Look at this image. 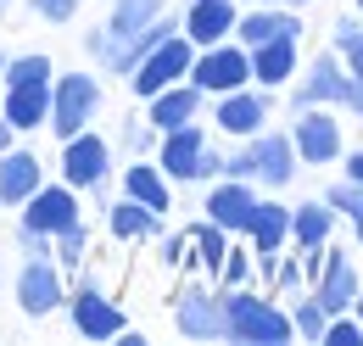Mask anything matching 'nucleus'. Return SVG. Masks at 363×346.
Listing matches in <instances>:
<instances>
[{"label":"nucleus","instance_id":"obj_36","mask_svg":"<svg viewBox=\"0 0 363 346\" xmlns=\"http://www.w3.org/2000/svg\"><path fill=\"white\" fill-rule=\"evenodd\" d=\"M184 252H190V235H168V240L157 246V257H162V268H179V262H190Z\"/></svg>","mask_w":363,"mask_h":346},{"label":"nucleus","instance_id":"obj_19","mask_svg":"<svg viewBox=\"0 0 363 346\" xmlns=\"http://www.w3.org/2000/svg\"><path fill=\"white\" fill-rule=\"evenodd\" d=\"M302 34V17H296V6L291 11H274V6H252V11H240L235 17V34L229 40H240L246 50L263 40H296Z\"/></svg>","mask_w":363,"mask_h":346},{"label":"nucleus","instance_id":"obj_21","mask_svg":"<svg viewBox=\"0 0 363 346\" xmlns=\"http://www.w3.org/2000/svg\"><path fill=\"white\" fill-rule=\"evenodd\" d=\"M201 151H207V134H201V123L168 129V134H162V145H157V168L168 173V179H196Z\"/></svg>","mask_w":363,"mask_h":346},{"label":"nucleus","instance_id":"obj_8","mask_svg":"<svg viewBox=\"0 0 363 346\" xmlns=\"http://www.w3.org/2000/svg\"><path fill=\"white\" fill-rule=\"evenodd\" d=\"M291 145H296V162L324 168V162L341 157V123H335L324 106H302V112H296V129H291Z\"/></svg>","mask_w":363,"mask_h":346},{"label":"nucleus","instance_id":"obj_22","mask_svg":"<svg viewBox=\"0 0 363 346\" xmlns=\"http://www.w3.org/2000/svg\"><path fill=\"white\" fill-rule=\"evenodd\" d=\"M0 118H6L17 134L45 129V118H50V84H6V95H0Z\"/></svg>","mask_w":363,"mask_h":346},{"label":"nucleus","instance_id":"obj_44","mask_svg":"<svg viewBox=\"0 0 363 346\" xmlns=\"http://www.w3.org/2000/svg\"><path fill=\"white\" fill-rule=\"evenodd\" d=\"M11 140H17V129H11L6 118H0V151H11Z\"/></svg>","mask_w":363,"mask_h":346},{"label":"nucleus","instance_id":"obj_42","mask_svg":"<svg viewBox=\"0 0 363 346\" xmlns=\"http://www.w3.org/2000/svg\"><path fill=\"white\" fill-rule=\"evenodd\" d=\"M341 56H347V73H363V34H358V40H352V45H347Z\"/></svg>","mask_w":363,"mask_h":346},{"label":"nucleus","instance_id":"obj_14","mask_svg":"<svg viewBox=\"0 0 363 346\" xmlns=\"http://www.w3.org/2000/svg\"><path fill=\"white\" fill-rule=\"evenodd\" d=\"M213 123L224 134H235V140H252V134L269 123V95L252 84L229 89V95H218V112H213Z\"/></svg>","mask_w":363,"mask_h":346},{"label":"nucleus","instance_id":"obj_20","mask_svg":"<svg viewBox=\"0 0 363 346\" xmlns=\"http://www.w3.org/2000/svg\"><path fill=\"white\" fill-rule=\"evenodd\" d=\"M40 184H45V168L34 151H17V145L0 151V207H23Z\"/></svg>","mask_w":363,"mask_h":346},{"label":"nucleus","instance_id":"obj_39","mask_svg":"<svg viewBox=\"0 0 363 346\" xmlns=\"http://www.w3.org/2000/svg\"><path fill=\"white\" fill-rule=\"evenodd\" d=\"M358 34H363V23H352V17H341V23H335V34H330V45H335V56H341L347 45L358 40Z\"/></svg>","mask_w":363,"mask_h":346},{"label":"nucleus","instance_id":"obj_10","mask_svg":"<svg viewBox=\"0 0 363 346\" xmlns=\"http://www.w3.org/2000/svg\"><path fill=\"white\" fill-rule=\"evenodd\" d=\"M174 324L190 341H224V296L207 285H184L174 302Z\"/></svg>","mask_w":363,"mask_h":346},{"label":"nucleus","instance_id":"obj_32","mask_svg":"<svg viewBox=\"0 0 363 346\" xmlns=\"http://www.w3.org/2000/svg\"><path fill=\"white\" fill-rule=\"evenodd\" d=\"M330 207H335V218L347 213L352 218V235L363 240V184H352V179H341V184H330V196H324Z\"/></svg>","mask_w":363,"mask_h":346},{"label":"nucleus","instance_id":"obj_5","mask_svg":"<svg viewBox=\"0 0 363 346\" xmlns=\"http://www.w3.org/2000/svg\"><path fill=\"white\" fill-rule=\"evenodd\" d=\"M190 56H196V45L184 40V34H168L162 45H151L135 67H129V89L145 101V95H157V89L179 84L184 73H190Z\"/></svg>","mask_w":363,"mask_h":346},{"label":"nucleus","instance_id":"obj_50","mask_svg":"<svg viewBox=\"0 0 363 346\" xmlns=\"http://www.w3.org/2000/svg\"><path fill=\"white\" fill-rule=\"evenodd\" d=\"M0 6H6V0H0Z\"/></svg>","mask_w":363,"mask_h":346},{"label":"nucleus","instance_id":"obj_7","mask_svg":"<svg viewBox=\"0 0 363 346\" xmlns=\"http://www.w3.org/2000/svg\"><path fill=\"white\" fill-rule=\"evenodd\" d=\"M67 318H73V330L84 335V341H118L129 324H123V307L112 302L101 285H79L73 296H67Z\"/></svg>","mask_w":363,"mask_h":346},{"label":"nucleus","instance_id":"obj_33","mask_svg":"<svg viewBox=\"0 0 363 346\" xmlns=\"http://www.w3.org/2000/svg\"><path fill=\"white\" fill-rule=\"evenodd\" d=\"M252 268H257V257H252L246 246H229V252H224V262H218V274H213V279H218L224 291H235V285H252Z\"/></svg>","mask_w":363,"mask_h":346},{"label":"nucleus","instance_id":"obj_47","mask_svg":"<svg viewBox=\"0 0 363 346\" xmlns=\"http://www.w3.org/2000/svg\"><path fill=\"white\" fill-rule=\"evenodd\" d=\"M252 6H274V0H252Z\"/></svg>","mask_w":363,"mask_h":346},{"label":"nucleus","instance_id":"obj_13","mask_svg":"<svg viewBox=\"0 0 363 346\" xmlns=\"http://www.w3.org/2000/svg\"><path fill=\"white\" fill-rule=\"evenodd\" d=\"M363 285H358V262L347 257V252H330L324 246V262H318V274H313V296L318 307L335 318V313H352V296H358Z\"/></svg>","mask_w":363,"mask_h":346},{"label":"nucleus","instance_id":"obj_29","mask_svg":"<svg viewBox=\"0 0 363 346\" xmlns=\"http://www.w3.org/2000/svg\"><path fill=\"white\" fill-rule=\"evenodd\" d=\"M0 79H6V84H50L56 67H50V56L34 50V56H11V62L0 67Z\"/></svg>","mask_w":363,"mask_h":346},{"label":"nucleus","instance_id":"obj_9","mask_svg":"<svg viewBox=\"0 0 363 346\" xmlns=\"http://www.w3.org/2000/svg\"><path fill=\"white\" fill-rule=\"evenodd\" d=\"M62 302H67V285H62L56 257H28L23 274H17V307H23L28 318H45V313H56Z\"/></svg>","mask_w":363,"mask_h":346},{"label":"nucleus","instance_id":"obj_37","mask_svg":"<svg viewBox=\"0 0 363 346\" xmlns=\"http://www.w3.org/2000/svg\"><path fill=\"white\" fill-rule=\"evenodd\" d=\"M28 6H34L45 23H67V17L79 11V0H28Z\"/></svg>","mask_w":363,"mask_h":346},{"label":"nucleus","instance_id":"obj_4","mask_svg":"<svg viewBox=\"0 0 363 346\" xmlns=\"http://www.w3.org/2000/svg\"><path fill=\"white\" fill-rule=\"evenodd\" d=\"M184 79L201 89V95H229V89L252 84V56H246L240 40H218V45H207V50L190 56V73Z\"/></svg>","mask_w":363,"mask_h":346},{"label":"nucleus","instance_id":"obj_6","mask_svg":"<svg viewBox=\"0 0 363 346\" xmlns=\"http://www.w3.org/2000/svg\"><path fill=\"white\" fill-rule=\"evenodd\" d=\"M106 173H112V145H106L101 134L79 129V134L62 140V184H73V190H101Z\"/></svg>","mask_w":363,"mask_h":346},{"label":"nucleus","instance_id":"obj_16","mask_svg":"<svg viewBox=\"0 0 363 346\" xmlns=\"http://www.w3.org/2000/svg\"><path fill=\"white\" fill-rule=\"evenodd\" d=\"M341 95H347V67H341L335 50H324V56H313L302 89L291 95V112H302V106H341Z\"/></svg>","mask_w":363,"mask_h":346},{"label":"nucleus","instance_id":"obj_41","mask_svg":"<svg viewBox=\"0 0 363 346\" xmlns=\"http://www.w3.org/2000/svg\"><path fill=\"white\" fill-rule=\"evenodd\" d=\"M341 106H352L363 118V73H347V95H341Z\"/></svg>","mask_w":363,"mask_h":346},{"label":"nucleus","instance_id":"obj_34","mask_svg":"<svg viewBox=\"0 0 363 346\" xmlns=\"http://www.w3.org/2000/svg\"><path fill=\"white\" fill-rule=\"evenodd\" d=\"M269 279H274V296L279 302H291V296H302V285H308V274H302V257H274V268H269Z\"/></svg>","mask_w":363,"mask_h":346},{"label":"nucleus","instance_id":"obj_38","mask_svg":"<svg viewBox=\"0 0 363 346\" xmlns=\"http://www.w3.org/2000/svg\"><path fill=\"white\" fill-rule=\"evenodd\" d=\"M17 240H23L28 257H50V235H40V229H23V223H17Z\"/></svg>","mask_w":363,"mask_h":346},{"label":"nucleus","instance_id":"obj_30","mask_svg":"<svg viewBox=\"0 0 363 346\" xmlns=\"http://www.w3.org/2000/svg\"><path fill=\"white\" fill-rule=\"evenodd\" d=\"M324 324H330V313L318 307V296H291V330H296L302 341H318Z\"/></svg>","mask_w":363,"mask_h":346},{"label":"nucleus","instance_id":"obj_46","mask_svg":"<svg viewBox=\"0 0 363 346\" xmlns=\"http://www.w3.org/2000/svg\"><path fill=\"white\" fill-rule=\"evenodd\" d=\"M285 6H313V0H285Z\"/></svg>","mask_w":363,"mask_h":346},{"label":"nucleus","instance_id":"obj_40","mask_svg":"<svg viewBox=\"0 0 363 346\" xmlns=\"http://www.w3.org/2000/svg\"><path fill=\"white\" fill-rule=\"evenodd\" d=\"M196 179H224V157H218L213 145L201 151V162H196Z\"/></svg>","mask_w":363,"mask_h":346},{"label":"nucleus","instance_id":"obj_26","mask_svg":"<svg viewBox=\"0 0 363 346\" xmlns=\"http://www.w3.org/2000/svg\"><path fill=\"white\" fill-rule=\"evenodd\" d=\"M330 229H335V207H330V201H302V207H291V240H296V252L330 246Z\"/></svg>","mask_w":363,"mask_h":346},{"label":"nucleus","instance_id":"obj_49","mask_svg":"<svg viewBox=\"0 0 363 346\" xmlns=\"http://www.w3.org/2000/svg\"><path fill=\"white\" fill-rule=\"evenodd\" d=\"M352 6H358V11H363V0H352Z\"/></svg>","mask_w":363,"mask_h":346},{"label":"nucleus","instance_id":"obj_1","mask_svg":"<svg viewBox=\"0 0 363 346\" xmlns=\"http://www.w3.org/2000/svg\"><path fill=\"white\" fill-rule=\"evenodd\" d=\"M224 296V341L240 346H285L296 330H291V313L279 307V296H263L252 285H235V291H218Z\"/></svg>","mask_w":363,"mask_h":346},{"label":"nucleus","instance_id":"obj_18","mask_svg":"<svg viewBox=\"0 0 363 346\" xmlns=\"http://www.w3.org/2000/svg\"><path fill=\"white\" fill-rule=\"evenodd\" d=\"M257 207V190H252V179H218L213 190H207V218L229 229V235H246V218Z\"/></svg>","mask_w":363,"mask_h":346},{"label":"nucleus","instance_id":"obj_43","mask_svg":"<svg viewBox=\"0 0 363 346\" xmlns=\"http://www.w3.org/2000/svg\"><path fill=\"white\" fill-rule=\"evenodd\" d=\"M347 179H352V184H363V151H352V157H347Z\"/></svg>","mask_w":363,"mask_h":346},{"label":"nucleus","instance_id":"obj_51","mask_svg":"<svg viewBox=\"0 0 363 346\" xmlns=\"http://www.w3.org/2000/svg\"><path fill=\"white\" fill-rule=\"evenodd\" d=\"M0 279H6V274H0Z\"/></svg>","mask_w":363,"mask_h":346},{"label":"nucleus","instance_id":"obj_2","mask_svg":"<svg viewBox=\"0 0 363 346\" xmlns=\"http://www.w3.org/2000/svg\"><path fill=\"white\" fill-rule=\"evenodd\" d=\"M95 112H101V79H95V73H62V79H50V118H45V129H56V140L90 129Z\"/></svg>","mask_w":363,"mask_h":346},{"label":"nucleus","instance_id":"obj_48","mask_svg":"<svg viewBox=\"0 0 363 346\" xmlns=\"http://www.w3.org/2000/svg\"><path fill=\"white\" fill-rule=\"evenodd\" d=\"M0 67H6V50H0Z\"/></svg>","mask_w":363,"mask_h":346},{"label":"nucleus","instance_id":"obj_45","mask_svg":"<svg viewBox=\"0 0 363 346\" xmlns=\"http://www.w3.org/2000/svg\"><path fill=\"white\" fill-rule=\"evenodd\" d=\"M352 313H358V324H363V291H358V296H352Z\"/></svg>","mask_w":363,"mask_h":346},{"label":"nucleus","instance_id":"obj_17","mask_svg":"<svg viewBox=\"0 0 363 346\" xmlns=\"http://www.w3.org/2000/svg\"><path fill=\"white\" fill-rule=\"evenodd\" d=\"M145 106H151V118H145V123H151L157 134H168V129H184V123H196V118H201V89L190 84V79H179V84L145 95Z\"/></svg>","mask_w":363,"mask_h":346},{"label":"nucleus","instance_id":"obj_35","mask_svg":"<svg viewBox=\"0 0 363 346\" xmlns=\"http://www.w3.org/2000/svg\"><path fill=\"white\" fill-rule=\"evenodd\" d=\"M318 341H324V346H363V324H358V318H347V313H335V318L324 324Z\"/></svg>","mask_w":363,"mask_h":346},{"label":"nucleus","instance_id":"obj_3","mask_svg":"<svg viewBox=\"0 0 363 346\" xmlns=\"http://www.w3.org/2000/svg\"><path fill=\"white\" fill-rule=\"evenodd\" d=\"M162 6L168 0H112V17H106V28H95L90 40V56L95 62H106V73H118V62H123V45L135 40L145 23H157L162 17Z\"/></svg>","mask_w":363,"mask_h":346},{"label":"nucleus","instance_id":"obj_12","mask_svg":"<svg viewBox=\"0 0 363 346\" xmlns=\"http://www.w3.org/2000/svg\"><path fill=\"white\" fill-rule=\"evenodd\" d=\"M246 162H252V184H291V173H296V145H291V134H269L257 129L246 140Z\"/></svg>","mask_w":363,"mask_h":346},{"label":"nucleus","instance_id":"obj_31","mask_svg":"<svg viewBox=\"0 0 363 346\" xmlns=\"http://www.w3.org/2000/svg\"><path fill=\"white\" fill-rule=\"evenodd\" d=\"M90 252V229H84V218L73 223V229H62V235H50V257H62V268H79Z\"/></svg>","mask_w":363,"mask_h":346},{"label":"nucleus","instance_id":"obj_27","mask_svg":"<svg viewBox=\"0 0 363 346\" xmlns=\"http://www.w3.org/2000/svg\"><path fill=\"white\" fill-rule=\"evenodd\" d=\"M123 196L145 201L151 213H174V190H168V173L157 168V162H135V168H123Z\"/></svg>","mask_w":363,"mask_h":346},{"label":"nucleus","instance_id":"obj_23","mask_svg":"<svg viewBox=\"0 0 363 346\" xmlns=\"http://www.w3.org/2000/svg\"><path fill=\"white\" fill-rule=\"evenodd\" d=\"M246 56H252V84L257 89H285L296 79V40H263Z\"/></svg>","mask_w":363,"mask_h":346},{"label":"nucleus","instance_id":"obj_28","mask_svg":"<svg viewBox=\"0 0 363 346\" xmlns=\"http://www.w3.org/2000/svg\"><path fill=\"white\" fill-rule=\"evenodd\" d=\"M184 235H190L196 262H201V268H207V279H213V274H218V262H224V252H229V229H218L213 218H201V223H190Z\"/></svg>","mask_w":363,"mask_h":346},{"label":"nucleus","instance_id":"obj_24","mask_svg":"<svg viewBox=\"0 0 363 346\" xmlns=\"http://www.w3.org/2000/svg\"><path fill=\"white\" fill-rule=\"evenodd\" d=\"M246 240H252L257 257H274V252L291 240V207H279V201H257L252 218H246Z\"/></svg>","mask_w":363,"mask_h":346},{"label":"nucleus","instance_id":"obj_25","mask_svg":"<svg viewBox=\"0 0 363 346\" xmlns=\"http://www.w3.org/2000/svg\"><path fill=\"white\" fill-rule=\"evenodd\" d=\"M106 229H112L118 240H157V235H162V213H151L145 201L123 196V201L106 207Z\"/></svg>","mask_w":363,"mask_h":346},{"label":"nucleus","instance_id":"obj_11","mask_svg":"<svg viewBox=\"0 0 363 346\" xmlns=\"http://www.w3.org/2000/svg\"><path fill=\"white\" fill-rule=\"evenodd\" d=\"M79 190L73 184H40L28 201H23V229H40V235H62L79 223Z\"/></svg>","mask_w":363,"mask_h":346},{"label":"nucleus","instance_id":"obj_15","mask_svg":"<svg viewBox=\"0 0 363 346\" xmlns=\"http://www.w3.org/2000/svg\"><path fill=\"white\" fill-rule=\"evenodd\" d=\"M235 0H190L184 6V17H179V34L196 50H207V45H218V40H229L235 34Z\"/></svg>","mask_w":363,"mask_h":346}]
</instances>
